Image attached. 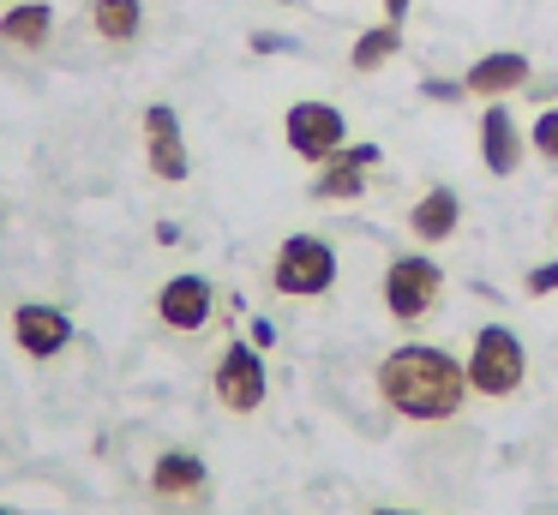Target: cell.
Here are the masks:
<instances>
[{
    "mask_svg": "<svg viewBox=\"0 0 558 515\" xmlns=\"http://www.w3.org/2000/svg\"><path fill=\"white\" fill-rule=\"evenodd\" d=\"M378 383V402L390 407L397 419H414V426H445L469 407V371L457 366V354L433 342H402L378 359L373 371Z\"/></svg>",
    "mask_w": 558,
    "mask_h": 515,
    "instance_id": "obj_1",
    "label": "cell"
},
{
    "mask_svg": "<svg viewBox=\"0 0 558 515\" xmlns=\"http://www.w3.org/2000/svg\"><path fill=\"white\" fill-rule=\"evenodd\" d=\"M378 299H385L397 330H421L438 306H445V263L433 252H397L378 275Z\"/></svg>",
    "mask_w": 558,
    "mask_h": 515,
    "instance_id": "obj_2",
    "label": "cell"
},
{
    "mask_svg": "<svg viewBox=\"0 0 558 515\" xmlns=\"http://www.w3.org/2000/svg\"><path fill=\"white\" fill-rule=\"evenodd\" d=\"M462 371H469V390L474 395L505 402V395H517L522 383H529V347H522V335L510 330V323H481L474 342H469Z\"/></svg>",
    "mask_w": 558,
    "mask_h": 515,
    "instance_id": "obj_3",
    "label": "cell"
},
{
    "mask_svg": "<svg viewBox=\"0 0 558 515\" xmlns=\"http://www.w3.org/2000/svg\"><path fill=\"white\" fill-rule=\"evenodd\" d=\"M145 491L162 515H205L210 510V462L198 450L169 443V450H157V462H150Z\"/></svg>",
    "mask_w": 558,
    "mask_h": 515,
    "instance_id": "obj_4",
    "label": "cell"
},
{
    "mask_svg": "<svg viewBox=\"0 0 558 515\" xmlns=\"http://www.w3.org/2000/svg\"><path fill=\"white\" fill-rule=\"evenodd\" d=\"M270 287L282 299H318L337 287V246L325 234H289L270 258Z\"/></svg>",
    "mask_w": 558,
    "mask_h": 515,
    "instance_id": "obj_5",
    "label": "cell"
},
{
    "mask_svg": "<svg viewBox=\"0 0 558 515\" xmlns=\"http://www.w3.org/2000/svg\"><path fill=\"white\" fill-rule=\"evenodd\" d=\"M210 395H217V407H222V414H234V419L258 414L265 395H270L265 354H258L253 342H229L217 354V371H210Z\"/></svg>",
    "mask_w": 558,
    "mask_h": 515,
    "instance_id": "obj_6",
    "label": "cell"
},
{
    "mask_svg": "<svg viewBox=\"0 0 558 515\" xmlns=\"http://www.w3.org/2000/svg\"><path fill=\"white\" fill-rule=\"evenodd\" d=\"M282 144H289L306 168H318V162H330V156L349 144V120H342L337 102L306 96V102H294L289 114H282Z\"/></svg>",
    "mask_w": 558,
    "mask_h": 515,
    "instance_id": "obj_7",
    "label": "cell"
},
{
    "mask_svg": "<svg viewBox=\"0 0 558 515\" xmlns=\"http://www.w3.org/2000/svg\"><path fill=\"white\" fill-rule=\"evenodd\" d=\"M217 318V282H205V275H169V282L157 287V323L174 335H198L205 323Z\"/></svg>",
    "mask_w": 558,
    "mask_h": 515,
    "instance_id": "obj_8",
    "label": "cell"
},
{
    "mask_svg": "<svg viewBox=\"0 0 558 515\" xmlns=\"http://www.w3.org/2000/svg\"><path fill=\"white\" fill-rule=\"evenodd\" d=\"M145 168L162 180V186H181V180L193 174L181 114H174L169 102H150V108H145Z\"/></svg>",
    "mask_w": 558,
    "mask_h": 515,
    "instance_id": "obj_9",
    "label": "cell"
},
{
    "mask_svg": "<svg viewBox=\"0 0 558 515\" xmlns=\"http://www.w3.org/2000/svg\"><path fill=\"white\" fill-rule=\"evenodd\" d=\"M378 162H385V150H378V144H342L330 162L313 168V186H306V198H318V204H349V198H361V192H366V168H378Z\"/></svg>",
    "mask_w": 558,
    "mask_h": 515,
    "instance_id": "obj_10",
    "label": "cell"
},
{
    "mask_svg": "<svg viewBox=\"0 0 558 515\" xmlns=\"http://www.w3.org/2000/svg\"><path fill=\"white\" fill-rule=\"evenodd\" d=\"M534 78V60L522 54V48H493V54L469 60V72H462V90L474 96V102H505V96H522V84Z\"/></svg>",
    "mask_w": 558,
    "mask_h": 515,
    "instance_id": "obj_11",
    "label": "cell"
},
{
    "mask_svg": "<svg viewBox=\"0 0 558 515\" xmlns=\"http://www.w3.org/2000/svg\"><path fill=\"white\" fill-rule=\"evenodd\" d=\"M13 342H19V354H31V359H61L66 347H73V318H66L61 306H49V299H25V306L13 311Z\"/></svg>",
    "mask_w": 558,
    "mask_h": 515,
    "instance_id": "obj_12",
    "label": "cell"
},
{
    "mask_svg": "<svg viewBox=\"0 0 558 515\" xmlns=\"http://www.w3.org/2000/svg\"><path fill=\"white\" fill-rule=\"evenodd\" d=\"M522 162H529V132L510 120L505 102H486V114H481V168L493 180H510Z\"/></svg>",
    "mask_w": 558,
    "mask_h": 515,
    "instance_id": "obj_13",
    "label": "cell"
},
{
    "mask_svg": "<svg viewBox=\"0 0 558 515\" xmlns=\"http://www.w3.org/2000/svg\"><path fill=\"white\" fill-rule=\"evenodd\" d=\"M457 228H462V192L445 186V180L421 186V198L409 204V240H421V246H445V240H457Z\"/></svg>",
    "mask_w": 558,
    "mask_h": 515,
    "instance_id": "obj_14",
    "label": "cell"
},
{
    "mask_svg": "<svg viewBox=\"0 0 558 515\" xmlns=\"http://www.w3.org/2000/svg\"><path fill=\"white\" fill-rule=\"evenodd\" d=\"M54 42V0H19L0 12V48L13 54H49Z\"/></svg>",
    "mask_w": 558,
    "mask_h": 515,
    "instance_id": "obj_15",
    "label": "cell"
},
{
    "mask_svg": "<svg viewBox=\"0 0 558 515\" xmlns=\"http://www.w3.org/2000/svg\"><path fill=\"white\" fill-rule=\"evenodd\" d=\"M85 24L109 48H133L145 36V0H85Z\"/></svg>",
    "mask_w": 558,
    "mask_h": 515,
    "instance_id": "obj_16",
    "label": "cell"
},
{
    "mask_svg": "<svg viewBox=\"0 0 558 515\" xmlns=\"http://www.w3.org/2000/svg\"><path fill=\"white\" fill-rule=\"evenodd\" d=\"M402 42H409V36H402V24H373V30H361L354 36V48H349V66L354 72H378V66H390V60L402 54Z\"/></svg>",
    "mask_w": 558,
    "mask_h": 515,
    "instance_id": "obj_17",
    "label": "cell"
},
{
    "mask_svg": "<svg viewBox=\"0 0 558 515\" xmlns=\"http://www.w3.org/2000/svg\"><path fill=\"white\" fill-rule=\"evenodd\" d=\"M529 150L541 156L546 168H558V102L541 108V120H534V132H529Z\"/></svg>",
    "mask_w": 558,
    "mask_h": 515,
    "instance_id": "obj_18",
    "label": "cell"
},
{
    "mask_svg": "<svg viewBox=\"0 0 558 515\" xmlns=\"http://www.w3.org/2000/svg\"><path fill=\"white\" fill-rule=\"evenodd\" d=\"M522 294H529V299H546V294H558V258H553V263H534V270L522 275Z\"/></svg>",
    "mask_w": 558,
    "mask_h": 515,
    "instance_id": "obj_19",
    "label": "cell"
},
{
    "mask_svg": "<svg viewBox=\"0 0 558 515\" xmlns=\"http://www.w3.org/2000/svg\"><path fill=\"white\" fill-rule=\"evenodd\" d=\"M294 36H282V30H253V54H294Z\"/></svg>",
    "mask_w": 558,
    "mask_h": 515,
    "instance_id": "obj_20",
    "label": "cell"
},
{
    "mask_svg": "<svg viewBox=\"0 0 558 515\" xmlns=\"http://www.w3.org/2000/svg\"><path fill=\"white\" fill-rule=\"evenodd\" d=\"M421 96H433V102H469V90H462V78H426Z\"/></svg>",
    "mask_w": 558,
    "mask_h": 515,
    "instance_id": "obj_21",
    "label": "cell"
},
{
    "mask_svg": "<svg viewBox=\"0 0 558 515\" xmlns=\"http://www.w3.org/2000/svg\"><path fill=\"white\" fill-rule=\"evenodd\" d=\"M246 342H253L258 354H265V347L277 342V323H270V318H253V330H246Z\"/></svg>",
    "mask_w": 558,
    "mask_h": 515,
    "instance_id": "obj_22",
    "label": "cell"
},
{
    "mask_svg": "<svg viewBox=\"0 0 558 515\" xmlns=\"http://www.w3.org/2000/svg\"><path fill=\"white\" fill-rule=\"evenodd\" d=\"M522 90H529L534 102H546V108H553V96H558V78H529Z\"/></svg>",
    "mask_w": 558,
    "mask_h": 515,
    "instance_id": "obj_23",
    "label": "cell"
},
{
    "mask_svg": "<svg viewBox=\"0 0 558 515\" xmlns=\"http://www.w3.org/2000/svg\"><path fill=\"white\" fill-rule=\"evenodd\" d=\"M378 7H385V19H390V24H402V19H409L414 0H378Z\"/></svg>",
    "mask_w": 558,
    "mask_h": 515,
    "instance_id": "obj_24",
    "label": "cell"
},
{
    "mask_svg": "<svg viewBox=\"0 0 558 515\" xmlns=\"http://www.w3.org/2000/svg\"><path fill=\"white\" fill-rule=\"evenodd\" d=\"M157 240L162 246H181V222H157Z\"/></svg>",
    "mask_w": 558,
    "mask_h": 515,
    "instance_id": "obj_25",
    "label": "cell"
},
{
    "mask_svg": "<svg viewBox=\"0 0 558 515\" xmlns=\"http://www.w3.org/2000/svg\"><path fill=\"white\" fill-rule=\"evenodd\" d=\"M373 515H414V510H373Z\"/></svg>",
    "mask_w": 558,
    "mask_h": 515,
    "instance_id": "obj_26",
    "label": "cell"
},
{
    "mask_svg": "<svg viewBox=\"0 0 558 515\" xmlns=\"http://www.w3.org/2000/svg\"><path fill=\"white\" fill-rule=\"evenodd\" d=\"M553 228H558V210H553Z\"/></svg>",
    "mask_w": 558,
    "mask_h": 515,
    "instance_id": "obj_27",
    "label": "cell"
},
{
    "mask_svg": "<svg viewBox=\"0 0 558 515\" xmlns=\"http://www.w3.org/2000/svg\"><path fill=\"white\" fill-rule=\"evenodd\" d=\"M282 7H294V0H282Z\"/></svg>",
    "mask_w": 558,
    "mask_h": 515,
    "instance_id": "obj_28",
    "label": "cell"
},
{
    "mask_svg": "<svg viewBox=\"0 0 558 515\" xmlns=\"http://www.w3.org/2000/svg\"><path fill=\"white\" fill-rule=\"evenodd\" d=\"M0 515H13V510H0Z\"/></svg>",
    "mask_w": 558,
    "mask_h": 515,
    "instance_id": "obj_29",
    "label": "cell"
}]
</instances>
